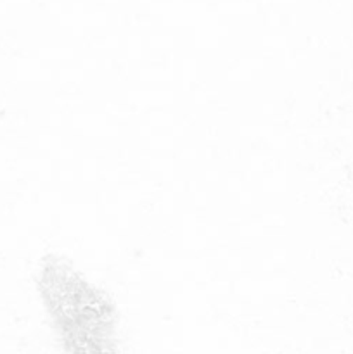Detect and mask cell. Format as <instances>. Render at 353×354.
Masks as SVG:
<instances>
[{
    "label": "cell",
    "mask_w": 353,
    "mask_h": 354,
    "mask_svg": "<svg viewBox=\"0 0 353 354\" xmlns=\"http://www.w3.org/2000/svg\"><path fill=\"white\" fill-rule=\"evenodd\" d=\"M42 292L62 339L73 351H109L113 313L106 299L64 263L45 268Z\"/></svg>",
    "instance_id": "obj_1"
}]
</instances>
